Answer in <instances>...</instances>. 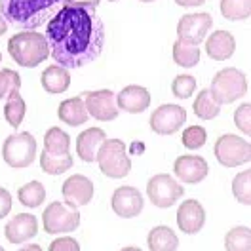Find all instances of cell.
Wrapping results in <instances>:
<instances>
[{"label":"cell","instance_id":"52a82bcc","mask_svg":"<svg viewBox=\"0 0 251 251\" xmlns=\"http://www.w3.org/2000/svg\"><path fill=\"white\" fill-rule=\"evenodd\" d=\"M215 158L225 168H238L242 164H248L251 160V145L250 141L242 139L234 133H225L215 141Z\"/></svg>","mask_w":251,"mask_h":251},{"label":"cell","instance_id":"e0dca14e","mask_svg":"<svg viewBox=\"0 0 251 251\" xmlns=\"http://www.w3.org/2000/svg\"><path fill=\"white\" fill-rule=\"evenodd\" d=\"M4 234L12 244H25L38 234V219L31 213H19L8 221Z\"/></svg>","mask_w":251,"mask_h":251},{"label":"cell","instance_id":"484cf974","mask_svg":"<svg viewBox=\"0 0 251 251\" xmlns=\"http://www.w3.org/2000/svg\"><path fill=\"white\" fill-rule=\"evenodd\" d=\"M25 112H27V105H25V101H23V97H21L19 92L6 97L4 118H6V122L12 127H19L21 126L23 118H25Z\"/></svg>","mask_w":251,"mask_h":251},{"label":"cell","instance_id":"7402d4cb","mask_svg":"<svg viewBox=\"0 0 251 251\" xmlns=\"http://www.w3.org/2000/svg\"><path fill=\"white\" fill-rule=\"evenodd\" d=\"M42 88L48 94H63L71 86V73L69 69L59 67V65H50L40 76Z\"/></svg>","mask_w":251,"mask_h":251},{"label":"cell","instance_id":"603a6c76","mask_svg":"<svg viewBox=\"0 0 251 251\" xmlns=\"http://www.w3.org/2000/svg\"><path fill=\"white\" fill-rule=\"evenodd\" d=\"M147 244L151 251H177L179 248V238L173 232L170 226H154L149 236H147Z\"/></svg>","mask_w":251,"mask_h":251},{"label":"cell","instance_id":"5bb4252c","mask_svg":"<svg viewBox=\"0 0 251 251\" xmlns=\"http://www.w3.org/2000/svg\"><path fill=\"white\" fill-rule=\"evenodd\" d=\"M63 200L69 207H82L88 205L94 198V183L84 175H73L63 183Z\"/></svg>","mask_w":251,"mask_h":251},{"label":"cell","instance_id":"ac0fdd59","mask_svg":"<svg viewBox=\"0 0 251 251\" xmlns=\"http://www.w3.org/2000/svg\"><path fill=\"white\" fill-rule=\"evenodd\" d=\"M151 94L143 86H126L120 94L116 95V107L118 110H126L129 114H139L149 109Z\"/></svg>","mask_w":251,"mask_h":251},{"label":"cell","instance_id":"30bf717a","mask_svg":"<svg viewBox=\"0 0 251 251\" xmlns=\"http://www.w3.org/2000/svg\"><path fill=\"white\" fill-rule=\"evenodd\" d=\"M211 27H213V17L209 14H204V12L187 14L177 23V40L190 46H200Z\"/></svg>","mask_w":251,"mask_h":251},{"label":"cell","instance_id":"74e56055","mask_svg":"<svg viewBox=\"0 0 251 251\" xmlns=\"http://www.w3.org/2000/svg\"><path fill=\"white\" fill-rule=\"evenodd\" d=\"M12 211V194L4 187H0V219H4Z\"/></svg>","mask_w":251,"mask_h":251},{"label":"cell","instance_id":"bcb514c9","mask_svg":"<svg viewBox=\"0 0 251 251\" xmlns=\"http://www.w3.org/2000/svg\"><path fill=\"white\" fill-rule=\"evenodd\" d=\"M0 61H2V53H0Z\"/></svg>","mask_w":251,"mask_h":251},{"label":"cell","instance_id":"7c38bea8","mask_svg":"<svg viewBox=\"0 0 251 251\" xmlns=\"http://www.w3.org/2000/svg\"><path fill=\"white\" fill-rule=\"evenodd\" d=\"M84 105L88 114L99 120V122H112L118 116V107H116V95L110 90H97V92H88L82 94Z\"/></svg>","mask_w":251,"mask_h":251},{"label":"cell","instance_id":"f6af8a7d","mask_svg":"<svg viewBox=\"0 0 251 251\" xmlns=\"http://www.w3.org/2000/svg\"><path fill=\"white\" fill-rule=\"evenodd\" d=\"M0 251H4V248H2V246H0Z\"/></svg>","mask_w":251,"mask_h":251},{"label":"cell","instance_id":"ee69618b","mask_svg":"<svg viewBox=\"0 0 251 251\" xmlns=\"http://www.w3.org/2000/svg\"><path fill=\"white\" fill-rule=\"evenodd\" d=\"M139 2H145V4H149V2H156V0H139Z\"/></svg>","mask_w":251,"mask_h":251},{"label":"cell","instance_id":"277c9868","mask_svg":"<svg viewBox=\"0 0 251 251\" xmlns=\"http://www.w3.org/2000/svg\"><path fill=\"white\" fill-rule=\"evenodd\" d=\"M248 88L250 84H248L246 75L234 67H226V69H221L213 76L209 92L213 95V99L223 107V105H230L240 97H244L248 94Z\"/></svg>","mask_w":251,"mask_h":251},{"label":"cell","instance_id":"60d3db41","mask_svg":"<svg viewBox=\"0 0 251 251\" xmlns=\"http://www.w3.org/2000/svg\"><path fill=\"white\" fill-rule=\"evenodd\" d=\"M6 31H8V21H6L4 16L0 14V36H2V34H6Z\"/></svg>","mask_w":251,"mask_h":251},{"label":"cell","instance_id":"3957f363","mask_svg":"<svg viewBox=\"0 0 251 251\" xmlns=\"http://www.w3.org/2000/svg\"><path fill=\"white\" fill-rule=\"evenodd\" d=\"M8 51L10 57L25 69H34L50 57L46 36L34 31H21L14 34L8 40Z\"/></svg>","mask_w":251,"mask_h":251},{"label":"cell","instance_id":"8d00e7d4","mask_svg":"<svg viewBox=\"0 0 251 251\" xmlns=\"http://www.w3.org/2000/svg\"><path fill=\"white\" fill-rule=\"evenodd\" d=\"M48 251H80V244L71 236H61L50 244Z\"/></svg>","mask_w":251,"mask_h":251},{"label":"cell","instance_id":"ffe728a7","mask_svg":"<svg viewBox=\"0 0 251 251\" xmlns=\"http://www.w3.org/2000/svg\"><path fill=\"white\" fill-rule=\"evenodd\" d=\"M107 139L105 131L101 127H88L76 137V154L82 162H95L97 151L101 147V143Z\"/></svg>","mask_w":251,"mask_h":251},{"label":"cell","instance_id":"f1b7e54d","mask_svg":"<svg viewBox=\"0 0 251 251\" xmlns=\"http://www.w3.org/2000/svg\"><path fill=\"white\" fill-rule=\"evenodd\" d=\"M17 198L25 207H38L46 198V188L38 181H31L17 190Z\"/></svg>","mask_w":251,"mask_h":251},{"label":"cell","instance_id":"ba28073f","mask_svg":"<svg viewBox=\"0 0 251 251\" xmlns=\"http://www.w3.org/2000/svg\"><path fill=\"white\" fill-rule=\"evenodd\" d=\"M42 226L48 234L75 232L80 226L78 209L69 207L65 202H51L42 213Z\"/></svg>","mask_w":251,"mask_h":251},{"label":"cell","instance_id":"b9f144b4","mask_svg":"<svg viewBox=\"0 0 251 251\" xmlns=\"http://www.w3.org/2000/svg\"><path fill=\"white\" fill-rule=\"evenodd\" d=\"M19 251H42V248H40L38 244H31V246H27V248H21Z\"/></svg>","mask_w":251,"mask_h":251},{"label":"cell","instance_id":"2e32d148","mask_svg":"<svg viewBox=\"0 0 251 251\" xmlns=\"http://www.w3.org/2000/svg\"><path fill=\"white\" fill-rule=\"evenodd\" d=\"M205 209L198 200H187L177 209V225L185 234H198L204 228Z\"/></svg>","mask_w":251,"mask_h":251},{"label":"cell","instance_id":"44dd1931","mask_svg":"<svg viewBox=\"0 0 251 251\" xmlns=\"http://www.w3.org/2000/svg\"><path fill=\"white\" fill-rule=\"evenodd\" d=\"M57 116L63 124L67 126H84L88 122V110L84 105V99L82 97H71V99H65L59 109H57Z\"/></svg>","mask_w":251,"mask_h":251},{"label":"cell","instance_id":"4316f807","mask_svg":"<svg viewBox=\"0 0 251 251\" xmlns=\"http://www.w3.org/2000/svg\"><path fill=\"white\" fill-rule=\"evenodd\" d=\"M173 61L177 63L179 67H185V69H192L200 63V50L198 46H190V44H185L181 40H175L173 42V50H172Z\"/></svg>","mask_w":251,"mask_h":251},{"label":"cell","instance_id":"1f68e13d","mask_svg":"<svg viewBox=\"0 0 251 251\" xmlns=\"http://www.w3.org/2000/svg\"><path fill=\"white\" fill-rule=\"evenodd\" d=\"M232 194L244 205L251 204V170L240 172L232 181Z\"/></svg>","mask_w":251,"mask_h":251},{"label":"cell","instance_id":"d4e9b609","mask_svg":"<svg viewBox=\"0 0 251 251\" xmlns=\"http://www.w3.org/2000/svg\"><path fill=\"white\" fill-rule=\"evenodd\" d=\"M44 151L48 154H69L71 137L61 127H50L44 135Z\"/></svg>","mask_w":251,"mask_h":251},{"label":"cell","instance_id":"d590c367","mask_svg":"<svg viewBox=\"0 0 251 251\" xmlns=\"http://www.w3.org/2000/svg\"><path fill=\"white\" fill-rule=\"evenodd\" d=\"M234 126L246 135L251 133V105L244 103L234 110Z\"/></svg>","mask_w":251,"mask_h":251},{"label":"cell","instance_id":"5b68a950","mask_svg":"<svg viewBox=\"0 0 251 251\" xmlns=\"http://www.w3.org/2000/svg\"><path fill=\"white\" fill-rule=\"evenodd\" d=\"M97 164L103 175L110 179H122L131 172V160L126 152V145L120 139H105L97 151Z\"/></svg>","mask_w":251,"mask_h":251},{"label":"cell","instance_id":"7bdbcfd3","mask_svg":"<svg viewBox=\"0 0 251 251\" xmlns=\"http://www.w3.org/2000/svg\"><path fill=\"white\" fill-rule=\"evenodd\" d=\"M120 251H143L141 248H135V246H127V248H122Z\"/></svg>","mask_w":251,"mask_h":251},{"label":"cell","instance_id":"f35d334b","mask_svg":"<svg viewBox=\"0 0 251 251\" xmlns=\"http://www.w3.org/2000/svg\"><path fill=\"white\" fill-rule=\"evenodd\" d=\"M101 0H65V6H82V8H95Z\"/></svg>","mask_w":251,"mask_h":251},{"label":"cell","instance_id":"d6986e66","mask_svg":"<svg viewBox=\"0 0 251 251\" xmlns=\"http://www.w3.org/2000/svg\"><path fill=\"white\" fill-rule=\"evenodd\" d=\"M236 40L228 31H215L205 40V51L213 61H225L234 55Z\"/></svg>","mask_w":251,"mask_h":251},{"label":"cell","instance_id":"7dc6e473","mask_svg":"<svg viewBox=\"0 0 251 251\" xmlns=\"http://www.w3.org/2000/svg\"><path fill=\"white\" fill-rule=\"evenodd\" d=\"M109 2H116V0H109Z\"/></svg>","mask_w":251,"mask_h":251},{"label":"cell","instance_id":"7a4b0ae2","mask_svg":"<svg viewBox=\"0 0 251 251\" xmlns=\"http://www.w3.org/2000/svg\"><path fill=\"white\" fill-rule=\"evenodd\" d=\"M61 0H0V14L12 25L34 31L55 14Z\"/></svg>","mask_w":251,"mask_h":251},{"label":"cell","instance_id":"83f0119b","mask_svg":"<svg viewBox=\"0 0 251 251\" xmlns=\"http://www.w3.org/2000/svg\"><path fill=\"white\" fill-rule=\"evenodd\" d=\"M40 168L48 175H61L73 168V156H71V152L69 154H48L46 151H42Z\"/></svg>","mask_w":251,"mask_h":251},{"label":"cell","instance_id":"4dcf8cb0","mask_svg":"<svg viewBox=\"0 0 251 251\" xmlns=\"http://www.w3.org/2000/svg\"><path fill=\"white\" fill-rule=\"evenodd\" d=\"M226 251H251V230L248 226H234L225 236Z\"/></svg>","mask_w":251,"mask_h":251},{"label":"cell","instance_id":"e575fe53","mask_svg":"<svg viewBox=\"0 0 251 251\" xmlns=\"http://www.w3.org/2000/svg\"><path fill=\"white\" fill-rule=\"evenodd\" d=\"M196 90V78L190 75H179L172 82V94L177 99H188Z\"/></svg>","mask_w":251,"mask_h":251},{"label":"cell","instance_id":"9c48e42d","mask_svg":"<svg viewBox=\"0 0 251 251\" xmlns=\"http://www.w3.org/2000/svg\"><path fill=\"white\" fill-rule=\"evenodd\" d=\"M183 194H185V188L179 185L175 177L168 173H158L154 177H151L147 183L149 202H152L156 207H162V209L172 207Z\"/></svg>","mask_w":251,"mask_h":251},{"label":"cell","instance_id":"8fae6325","mask_svg":"<svg viewBox=\"0 0 251 251\" xmlns=\"http://www.w3.org/2000/svg\"><path fill=\"white\" fill-rule=\"evenodd\" d=\"M187 122V110L179 105H160L151 114V129L158 135H173Z\"/></svg>","mask_w":251,"mask_h":251},{"label":"cell","instance_id":"d6a6232c","mask_svg":"<svg viewBox=\"0 0 251 251\" xmlns=\"http://www.w3.org/2000/svg\"><path fill=\"white\" fill-rule=\"evenodd\" d=\"M19 90H21V76L12 69H2L0 71V99L16 94Z\"/></svg>","mask_w":251,"mask_h":251},{"label":"cell","instance_id":"f546056e","mask_svg":"<svg viewBox=\"0 0 251 251\" xmlns=\"http://www.w3.org/2000/svg\"><path fill=\"white\" fill-rule=\"evenodd\" d=\"M221 14L228 21H244L251 14V0H221Z\"/></svg>","mask_w":251,"mask_h":251},{"label":"cell","instance_id":"8992f818","mask_svg":"<svg viewBox=\"0 0 251 251\" xmlns=\"http://www.w3.org/2000/svg\"><path fill=\"white\" fill-rule=\"evenodd\" d=\"M2 156L10 168H27L36 156V139L29 131H21L10 135L2 145Z\"/></svg>","mask_w":251,"mask_h":251},{"label":"cell","instance_id":"6da1fadb","mask_svg":"<svg viewBox=\"0 0 251 251\" xmlns=\"http://www.w3.org/2000/svg\"><path fill=\"white\" fill-rule=\"evenodd\" d=\"M50 55L59 67L80 69L95 61L105 46V25L95 8L63 6L46 25Z\"/></svg>","mask_w":251,"mask_h":251},{"label":"cell","instance_id":"4fadbf2b","mask_svg":"<svg viewBox=\"0 0 251 251\" xmlns=\"http://www.w3.org/2000/svg\"><path fill=\"white\" fill-rule=\"evenodd\" d=\"M143 196L141 192L131 185H126V187H118L112 192V198H110V205H112V211L118 215V217H124V219H131V217H137L143 211Z\"/></svg>","mask_w":251,"mask_h":251},{"label":"cell","instance_id":"cb8c5ba5","mask_svg":"<svg viewBox=\"0 0 251 251\" xmlns=\"http://www.w3.org/2000/svg\"><path fill=\"white\" fill-rule=\"evenodd\" d=\"M192 110H194V114H196L200 120H213L215 116H219L221 105L213 99L209 88H205V90H202L200 94L196 95Z\"/></svg>","mask_w":251,"mask_h":251},{"label":"cell","instance_id":"9a60e30c","mask_svg":"<svg viewBox=\"0 0 251 251\" xmlns=\"http://www.w3.org/2000/svg\"><path fill=\"white\" fill-rule=\"evenodd\" d=\"M173 173L179 181H183L187 185H196L207 177L209 166L202 156L183 154L173 162Z\"/></svg>","mask_w":251,"mask_h":251},{"label":"cell","instance_id":"836d02e7","mask_svg":"<svg viewBox=\"0 0 251 251\" xmlns=\"http://www.w3.org/2000/svg\"><path fill=\"white\" fill-rule=\"evenodd\" d=\"M183 145L190 149V151H198V149H202L207 141V133H205V129L202 126H190L187 127L185 131H183Z\"/></svg>","mask_w":251,"mask_h":251},{"label":"cell","instance_id":"ab89813d","mask_svg":"<svg viewBox=\"0 0 251 251\" xmlns=\"http://www.w3.org/2000/svg\"><path fill=\"white\" fill-rule=\"evenodd\" d=\"M175 2L183 8H192V6H202L205 0H175Z\"/></svg>","mask_w":251,"mask_h":251}]
</instances>
